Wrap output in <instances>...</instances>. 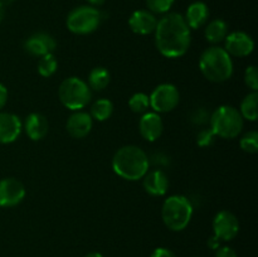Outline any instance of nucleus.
<instances>
[{
	"label": "nucleus",
	"instance_id": "nucleus-13",
	"mask_svg": "<svg viewBox=\"0 0 258 257\" xmlns=\"http://www.w3.org/2000/svg\"><path fill=\"white\" fill-rule=\"evenodd\" d=\"M23 130L19 116L0 111V144L14 143Z\"/></svg>",
	"mask_w": 258,
	"mask_h": 257
},
{
	"label": "nucleus",
	"instance_id": "nucleus-2",
	"mask_svg": "<svg viewBox=\"0 0 258 257\" xmlns=\"http://www.w3.org/2000/svg\"><path fill=\"white\" fill-rule=\"evenodd\" d=\"M150 168L148 154L136 145L118 149L112 158V169L120 178L135 181L143 179Z\"/></svg>",
	"mask_w": 258,
	"mask_h": 257
},
{
	"label": "nucleus",
	"instance_id": "nucleus-5",
	"mask_svg": "<svg viewBox=\"0 0 258 257\" xmlns=\"http://www.w3.org/2000/svg\"><path fill=\"white\" fill-rule=\"evenodd\" d=\"M209 125L216 136L222 139H234L243 130L244 121L236 107L222 105L212 112Z\"/></svg>",
	"mask_w": 258,
	"mask_h": 257
},
{
	"label": "nucleus",
	"instance_id": "nucleus-11",
	"mask_svg": "<svg viewBox=\"0 0 258 257\" xmlns=\"http://www.w3.org/2000/svg\"><path fill=\"white\" fill-rule=\"evenodd\" d=\"M25 188L22 181L15 178H4L0 180V207L10 208L23 202Z\"/></svg>",
	"mask_w": 258,
	"mask_h": 257
},
{
	"label": "nucleus",
	"instance_id": "nucleus-10",
	"mask_svg": "<svg viewBox=\"0 0 258 257\" xmlns=\"http://www.w3.org/2000/svg\"><path fill=\"white\" fill-rule=\"evenodd\" d=\"M224 49L231 57H247L254 49V42L249 34L242 30L227 34L224 39Z\"/></svg>",
	"mask_w": 258,
	"mask_h": 257
},
{
	"label": "nucleus",
	"instance_id": "nucleus-8",
	"mask_svg": "<svg viewBox=\"0 0 258 257\" xmlns=\"http://www.w3.org/2000/svg\"><path fill=\"white\" fill-rule=\"evenodd\" d=\"M149 98H150V107L153 108L154 112L165 113L170 112L178 106L180 101V93L176 86L171 83H161L154 88Z\"/></svg>",
	"mask_w": 258,
	"mask_h": 257
},
{
	"label": "nucleus",
	"instance_id": "nucleus-6",
	"mask_svg": "<svg viewBox=\"0 0 258 257\" xmlns=\"http://www.w3.org/2000/svg\"><path fill=\"white\" fill-rule=\"evenodd\" d=\"M58 97L64 107L72 111H81L90 103L92 90L82 78L68 77L59 85Z\"/></svg>",
	"mask_w": 258,
	"mask_h": 257
},
{
	"label": "nucleus",
	"instance_id": "nucleus-16",
	"mask_svg": "<svg viewBox=\"0 0 258 257\" xmlns=\"http://www.w3.org/2000/svg\"><path fill=\"white\" fill-rule=\"evenodd\" d=\"M156 19L155 14H153L149 10H136L128 18V27L134 33L140 35H148L154 33L156 28Z\"/></svg>",
	"mask_w": 258,
	"mask_h": 257
},
{
	"label": "nucleus",
	"instance_id": "nucleus-7",
	"mask_svg": "<svg viewBox=\"0 0 258 257\" xmlns=\"http://www.w3.org/2000/svg\"><path fill=\"white\" fill-rule=\"evenodd\" d=\"M103 14L97 8L91 5H82L75 8L67 17V28L73 34H91L100 27Z\"/></svg>",
	"mask_w": 258,
	"mask_h": 257
},
{
	"label": "nucleus",
	"instance_id": "nucleus-35",
	"mask_svg": "<svg viewBox=\"0 0 258 257\" xmlns=\"http://www.w3.org/2000/svg\"><path fill=\"white\" fill-rule=\"evenodd\" d=\"M88 3H90V5L91 7H95V8H97V7H101V5L103 4V3L106 2V0H87Z\"/></svg>",
	"mask_w": 258,
	"mask_h": 257
},
{
	"label": "nucleus",
	"instance_id": "nucleus-23",
	"mask_svg": "<svg viewBox=\"0 0 258 257\" xmlns=\"http://www.w3.org/2000/svg\"><path fill=\"white\" fill-rule=\"evenodd\" d=\"M112 112L113 103L108 98H100V100H97L92 105L90 115L92 118L102 122V121L108 120L111 117V115H112Z\"/></svg>",
	"mask_w": 258,
	"mask_h": 257
},
{
	"label": "nucleus",
	"instance_id": "nucleus-15",
	"mask_svg": "<svg viewBox=\"0 0 258 257\" xmlns=\"http://www.w3.org/2000/svg\"><path fill=\"white\" fill-rule=\"evenodd\" d=\"M164 130V123L158 112H145L139 121V131L146 141L158 140Z\"/></svg>",
	"mask_w": 258,
	"mask_h": 257
},
{
	"label": "nucleus",
	"instance_id": "nucleus-34",
	"mask_svg": "<svg viewBox=\"0 0 258 257\" xmlns=\"http://www.w3.org/2000/svg\"><path fill=\"white\" fill-rule=\"evenodd\" d=\"M208 246L211 247L212 249H217L219 247V239L217 238L216 236H213V237H212V238H209Z\"/></svg>",
	"mask_w": 258,
	"mask_h": 257
},
{
	"label": "nucleus",
	"instance_id": "nucleus-32",
	"mask_svg": "<svg viewBox=\"0 0 258 257\" xmlns=\"http://www.w3.org/2000/svg\"><path fill=\"white\" fill-rule=\"evenodd\" d=\"M150 257H176V254L171 249L165 248V247H158L154 249Z\"/></svg>",
	"mask_w": 258,
	"mask_h": 257
},
{
	"label": "nucleus",
	"instance_id": "nucleus-20",
	"mask_svg": "<svg viewBox=\"0 0 258 257\" xmlns=\"http://www.w3.org/2000/svg\"><path fill=\"white\" fill-rule=\"evenodd\" d=\"M228 34V24L223 19H214L208 23L204 30L206 39L212 44H218L223 42Z\"/></svg>",
	"mask_w": 258,
	"mask_h": 257
},
{
	"label": "nucleus",
	"instance_id": "nucleus-21",
	"mask_svg": "<svg viewBox=\"0 0 258 257\" xmlns=\"http://www.w3.org/2000/svg\"><path fill=\"white\" fill-rule=\"evenodd\" d=\"M239 113L243 120L256 121L258 118V93L257 91H252L248 95L244 96L239 107Z\"/></svg>",
	"mask_w": 258,
	"mask_h": 257
},
{
	"label": "nucleus",
	"instance_id": "nucleus-12",
	"mask_svg": "<svg viewBox=\"0 0 258 257\" xmlns=\"http://www.w3.org/2000/svg\"><path fill=\"white\" fill-rule=\"evenodd\" d=\"M57 48L54 38L44 32H38L30 35L24 42V50L34 57H43L50 54Z\"/></svg>",
	"mask_w": 258,
	"mask_h": 257
},
{
	"label": "nucleus",
	"instance_id": "nucleus-27",
	"mask_svg": "<svg viewBox=\"0 0 258 257\" xmlns=\"http://www.w3.org/2000/svg\"><path fill=\"white\" fill-rule=\"evenodd\" d=\"M175 0H146L148 10L153 14H166L173 7Z\"/></svg>",
	"mask_w": 258,
	"mask_h": 257
},
{
	"label": "nucleus",
	"instance_id": "nucleus-25",
	"mask_svg": "<svg viewBox=\"0 0 258 257\" xmlns=\"http://www.w3.org/2000/svg\"><path fill=\"white\" fill-rule=\"evenodd\" d=\"M57 68L58 62L53 53L43 55V57H40L39 62H38V72L43 77H50V76H53L55 73V71H57Z\"/></svg>",
	"mask_w": 258,
	"mask_h": 257
},
{
	"label": "nucleus",
	"instance_id": "nucleus-33",
	"mask_svg": "<svg viewBox=\"0 0 258 257\" xmlns=\"http://www.w3.org/2000/svg\"><path fill=\"white\" fill-rule=\"evenodd\" d=\"M8 101V90L3 83H0V111L3 110Z\"/></svg>",
	"mask_w": 258,
	"mask_h": 257
},
{
	"label": "nucleus",
	"instance_id": "nucleus-14",
	"mask_svg": "<svg viewBox=\"0 0 258 257\" xmlns=\"http://www.w3.org/2000/svg\"><path fill=\"white\" fill-rule=\"evenodd\" d=\"M93 126V118L91 115L85 111H75L68 117L67 128L68 134L75 139H83L91 133Z\"/></svg>",
	"mask_w": 258,
	"mask_h": 257
},
{
	"label": "nucleus",
	"instance_id": "nucleus-30",
	"mask_svg": "<svg viewBox=\"0 0 258 257\" xmlns=\"http://www.w3.org/2000/svg\"><path fill=\"white\" fill-rule=\"evenodd\" d=\"M209 117H211V115H209V112H207L206 108L199 107L193 111V113L190 116V120L196 125H204V123L209 122Z\"/></svg>",
	"mask_w": 258,
	"mask_h": 257
},
{
	"label": "nucleus",
	"instance_id": "nucleus-37",
	"mask_svg": "<svg viewBox=\"0 0 258 257\" xmlns=\"http://www.w3.org/2000/svg\"><path fill=\"white\" fill-rule=\"evenodd\" d=\"M86 257H103V256L100 253V252H91V253H88Z\"/></svg>",
	"mask_w": 258,
	"mask_h": 257
},
{
	"label": "nucleus",
	"instance_id": "nucleus-29",
	"mask_svg": "<svg viewBox=\"0 0 258 257\" xmlns=\"http://www.w3.org/2000/svg\"><path fill=\"white\" fill-rule=\"evenodd\" d=\"M214 138H216V134L213 133L211 127L203 128L197 135V144L201 148H207V146H211L214 143Z\"/></svg>",
	"mask_w": 258,
	"mask_h": 257
},
{
	"label": "nucleus",
	"instance_id": "nucleus-22",
	"mask_svg": "<svg viewBox=\"0 0 258 257\" xmlns=\"http://www.w3.org/2000/svg\"><path fill=\"white\" fill-rule=\"evenodd\" d=\"M111 80V75L105 67H96L88 75V82L91 90L102 91L108 86Z\"/></svg>",
	"mask_w": 258,
	"mask_h": 257
},
{
	"label": "nucleus",
	"instance_id": "nucleus-17",
	"mask_svg": "<svg viewBox=\"0 0 258 257\" xmlns=\"http://www.w3.org/2000/svg\"><path fill=\"white\" fill-rule=\"evenodd\" d=\"M143 185L146 193L153 197H161L166 194L169 188L168 175L160 169L148 171L143 178Z\"/></svg>",
	"mask_w": 258,
	"mask_h": 257
},
{
	"label": "nucleus",
	"instance_id": "nucleus-24",
	"mask_svg": "<svg viewBox=\"0 0 258 257\" xmlns=\"http://www.w3.org/2000/svg\"><path fill=\"white\" fill-rule=\"evenodd\" d=\"M128 107L133 112L135 113H145L148 112L149 107H150V98L149 95L144 92H136L128 100Z\"/></svg>",
	"mask_w": 258,
	"mask_h": 257
},
{
	"label": "nucleus",
	"instance_id": "nucleus-4",
	"mask_svg": "<svg viewBox=\"0 0 258 257\" xmlns=\"http://www.w3.org/2000/svg\"><path fill=\"white\" fill-rule=\"evenodd\" d=\"M193 217V204L185 196L175 194L164 201L161 218L170 231L180 232L186 228Z\"/></svg>",
	"mask_w": 258,
	"mask_h": 257
},
{
	"label": "nucleus",
	"instance_id": "nucleus-36",
	"mask_svg": "<svg viewBox=\"0 0 258 257\" xmlns=\"http://www.w3.org/2000/svg\"><path fill=\"white\" fill-rule=\"evenodd\" d=\"M3 18H4V5H3L2 2H0V23H2Z\"/></svg>",
	"mask_w": 258,
	"mask_h": 257
},
{
	"label": "nucleus",
	"instance_id": "nucleus-26",
	"mask_svg": "<svg viewBox=\"0 0 258 257\" xmlns=\"http://www.w3.org/2000/svg\"><path fill=\"white\" fill-rule=\"evenodd\" d=\"M239 146L244 153L256 154L258 151V133L252 130L244 134L239 140Z\"/></svg>",
	"mask_w": 258,
	"mask_h": 257
},
{
	"label": "nucleus",
	"instance_id": "nucleus-19",
	"mask_svg": "<svg viewBox=\"0 0 258 257\" xmlns=\"http://www.w3.org/2000/svg\"><path fill=\"white\" fill-rule=\"evenodd\" d=\"M209 18V8L203 2H194L188 7L185 13L186 24L190 29H198L207 24Z\"/></svg>",
	"mask_w": 258,
	"mask_h": 257
},
{
	"label": "nucleus",
	"instance_id": "nucleus-18",
	"mask_svg": "<svg viewBox=\"0 0 258 257\" xmlns=\"http://www.w3.org/2000/svg\"><path fill=\"white\" fill-rule=\"evenodd\" d=\"M23 127H24L25 133H27L28 138L30 140L39 141L48 134L49 123H48L47 117L44 115L38 112H32L27 116Z\"/></svg>",
	"mask_w": 258,
	"mask_h": 257
},
{
	"label": "nucleus",
	"instance_id": "nucleus-31",
	"mask_svg": "<svg viewBox=\"0 0 258 257\" xmlns=\"http://www.w3.org/2000/svg\"><path fill=\"white\" fill-rule=\"evenodd\" d=\"M216 257H238V254L231 247L223 246L216 249Z\"/></svg>",
	"mask_w": 258,
	"mask_h": 257
},
{
	"label": "nucleus",
	"instance_id": "nucleus-1",
	"mask_svg": "<svg viewBox=\"0 0 258 257\" xmlns=\"http://www.w3.org/2000/svg\"><path fill=\"white\" fill-rule=\"evenodd\" d=\"M155 44L166 58L183 57L191 42L190 28L179 13H166L156 23Z\"/></svg>",
	"mask_w": 258,
	"mask_h": 257
},
{
	"label": "nucleus",
	"instance_id": "nucleus-3",
	"mask_svg": "<svg viewBox=\"0 0 258 257\" xmlns=\"http://www.w3.org/2000/svg\"><path fill=\"white\" fill-rule=\"evenodd\" d=\"M199 68L207 80L222 83L228 81L233 75V60L224 48L212 45L202 53Z\"/></svg>",
	"mask_w": 258,
	"mask_h": 257
},
{
	"label": "nucleus",
	"instance_id": "nucleus-9",
	"mask_svg": "<svg viewBox=\"0 0 258 257\" xmlns=\"http://www.w3.org/2000/svg\"><path fill=\"white\" fill-rule=\"evenodd\" d=\"M214 236L219 241H232L239 232L238 218L229 211H221L213 219Z\"/></svg>",
	"mask_w": 258,
	"mask_h": 257
},
{
	"label": "nucleus",
	"instance_id": "nucleus-28",
	"mask_svg": "<svg viewBox=\"0 0 258 257\" xmlns=\"http://www.w3.org/2000/svg\"><path fill=\"white\" fill-rule=\"evenodd\" d=\"M244 83L252 91L258 90V71L256 66H248L244 71Z\"/></svg>",
	"mask_w": 258,
	"mask_h": 257
},
{
	"label": "nucleus",
	"instance_id": "nucleus-38",
	"mask_svg": "<svg viewBox=\"0 0 258 257\" xmlns=\"http://www.w3.org/2000/svg\"><path fill=\"white\" fill-rule=\"evenodd\" d=\"M0 2H2V4L5 7V5H8V4H12L14 0H0Z\"/></svg>",
	"mask_w": 258,
	"mask_h": 257
}]
</instances>
